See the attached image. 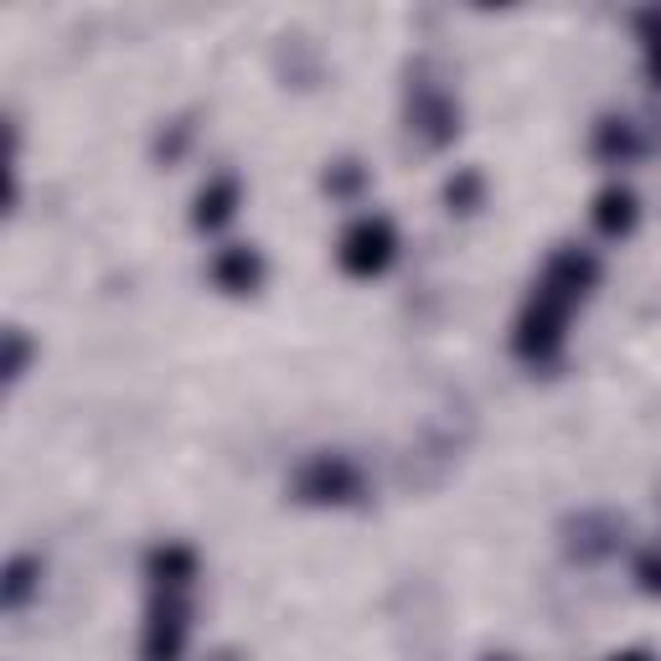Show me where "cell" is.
<instances>
[{"label": "cell", "mask_w": 661, "mask_h": 661, "mask_svg": "<svg viewBox=\"0 0 661 661\" xmlns=\"http://www.w3.org/2000/svg\"><path fill=\"white\" fill-rule=\"evenodd\" d=\"M388 248H393V238H388V227L383 223H362L352 238H346V270H357V274H373V270H383L388 264Z\"/></svg>", "instance_id": "1"}, {"label": "cell", "mask_w": 661, "mask_h": 661, "mask_svg": "<svg viewBox=\"0 0 661 661\" xmlns=\"http://www.w3.org/2000/svg\"><path fill=\"white\" fill-rule=\"evenodd\" d=\"M626 661H647V657H626Z\"/></svg>", "instance_id": "2"}]
</instances>
